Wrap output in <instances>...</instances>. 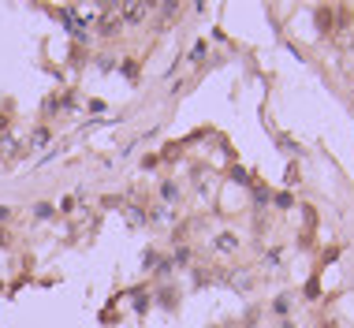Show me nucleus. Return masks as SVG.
<instances>
[{
    "label": "nucleus",
    "instance_id": "20e7f679",
    "mask_svg": "<svg viewBox=\"0 0 354 328\" xmlns=\"http://www.w3.org/2000/svg\"><path fill=\"white\" fill-rule=\"evenodd\" d=\"M7 216H11V209H7V205H0V220H7Z\"/></svg>",
    "mask_w": 354,
    "mask_h": 328
},
{
    "label": "nucleus",
    "instance_id": "f257e3e1",
    "mask_svg": "<svg viewBox=\"0 0 354 328\" xmlns=\"http://www.w3.org/2000/svg\"><path fill=\"white\" fill-rule=\"evenodd\" d=\"M235 246H239V239H235V235H220V239H216V250H220V254H231Z\"/></svg>",
    "mask_w": 354,
    "mask_h": 328
},
{
    "label": "nucleus",
    "instance_id": "39448f33",
    "mask_svg": "<svg viewBox=\"0 0 354 328\" xmlns=\"http://www.w3.org/2000/svg\"><path fill=\"white\" fill-rule=\"evenodd\" d=\"M0 246H7V231H0Z\"/></svg>",
    "mask_w": 354,
    "mask_h": 328
},
{
    "label": "nucleus",
    "instance_id": "f03ea898",
    "mask_svg": "<svg viewBox=\"0 0 354 328\" xmlns=\"http://www.w3.org/2000/svg\"><path fill=\"white\" fill-rule=\"evenodd\" d=\"M34 213L41 216V220H49V216H52V205H34Z\"/></svg>",
    "mask_w": 354,
    "mask_h": 328
},
{
    "label": "nucleus",
    "instance_id": "7ed1b4c3",
    "mask_svg": "<svg viewBox=\"0 0 354 328\" xmlns=\"http://www.w3.org/2000/svg\"><path fill=\"white\" fill-rule=\"evenodd\" d=\"M272 310H276V314H287V310H291V299H276V306H272Z\"/></svg>",
    "mask_w": 354,
    "mask_h": 328
}]
</instances>
